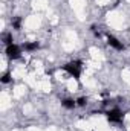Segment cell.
<instances>
[{
    "mask_svg": "<svg viewBox=\"0 0 130 131\" xmlns=\"http://www.w3.org/2000/svg\"><path fill=\"white\" fill-rule=\"evenodd\" d=\"M63 70H66L72 78L80 79V75L83 72V63L81 61H70V63L63 66Z\"/></svg>",
    "mask_w": 130,
    "mask_h": 131,
    "instance_id": "1",
    "label": "cell"
},
{
    "mask_svg": "<svg viewBox=\"0 0 130 131\" xmlns=\"http://www.w3.org/2000/svg\"><path fill=\"white\" fill-rule=\"evenodd\" d=\"M106 116H107L109 122H112V124H121L123 119H124V113H123L119 108H112V110H109V111L106 113Z\"/></svg>",
    "mask_w": 130,
    "mask_h": 131,
    "instance_id": "2",
    "label": "cell"
},
{
    "mask_svg": "<svg viewBox=\"0 0 130 131\" xmlns=\"http://www.w3.org/2000/svg\"><path fill=\"white\" fill-rule=\"evenodd\" d=\"M6 57L11 58V60H17L22 57V49L17 46V44H11V46H6Z\"/></svg>",
    "mask_w": 130,
    "mask_h": 131,
    "instance_id": "3",
    "label": "cell"
},
{
    "mask_svg": "<svg viewBox=\"0 0 130 131\" xmlns=\"http://www.w3.org/2000/svg\"><path fill=\"white\" fill-rule=\"evenodd\" d=\"M107 44L112 46V47L116 49V50H124V44H123L116 37H113V35H107Z\"/></svg>",
    "mask_w": 130,
    "mask_h": 131,
    "instance_id": "4",
    "label": "cell"
},
{
    "mask_svg": "<svg viewBox=\"0 0 130 131\" xmlns=\"http://www.w3.org/2000/svg\"><path fill=\"white\" fill-rule=\"evenodd\" d=\"M61 105H63L64 108H67V110H72V108L77 107V101H75V99H70V98H66V99L61 101Z\"/></svg>",
    "mask_w": 130,
    "mask_h": 131,
    "instance_id": "5",
    "label": "cell"
},
{
    "mask_svg": "<svg viewBox=\"0 0 130 131\" xmlns=\"http://www.w3.org/2000/svg\"><path fill=\"white\" fill-rule=\"evenodd\" d=\"M23 47H25V50H28V52H32V50H37V49L40 47V44H38L37 41H31V43H26Z\"/></svg>",
    "mask_w": 130,
    "mask_h": 131,
    "instance_id": "6",
    "label": "cell"
},
{
    "mask_svg": "<svg viewBox=\"0 0 130 131\" xmlns=\"http://www.w3.org/2000/svg\"><path fill=\"white\" fill-rule=\"evenodd\" d=\"M2 40H3V43L6 44V46H11V44H14L12 41V34H3V37H2Z\"/></svg>",
    "mask_w": 130,
    "mask_h": 131,
    "instance_id": "7",
    "label": "cell"
},
{
    "mask_svg": "<svg viewBox=\"0 0 130 131\" xmlns=\"http://www.w3.org/2000/svg\"><path fill=\"white\" fill-rule=\"evenodd\" d=\"M12 28L17 29V31L22 28V17H15V18L12 20Z\"/></svg>",
    "mask_w": 130,
    "mask_h": 131,
    "instance_id": "8",
    "label": "cell"
},
{
    "mask_svg": "<svg viewBox=\"0 0 130 131\" xmlns=\"http://www.w3.org/2000/svg\"><path fill=\"white\" fill-rule=\"evenodd\" d=\"M2 82H3V84H8V82H11V73H8V72H6V73L2 76Z\"/></svg>",
    "mask_w": 130,
    "mask_h": 131,
    "instance_id": "9",
    "label": "cell"
},
{
    "mask_svg": "<svg viewBox=\"0 0 130 131\" xmlns=\"http://www.w3.org/2000/svg\"><path fill=\"white\" fill-rule=\"evenodd\" d=\"M77 105H80V107L87 105V98H78L77 99Z\"/></svg>",
    "mask_w": 130,
    "mask_h": 131,
    "instance_id": "10",
    "label": "cell"
},
{
    "mask_svg": "<svg viewBox=\"0 0 130 131\" xmlns=\"http://www.w3.org/2000/svg\"><path fill=\"white\" fill-rule=\"evenodd\" d=\"M90 31L94 32L95 37H101V31H99V28H98V26H92V28H90Z\"/></svg>",
    "mask_w": 130,
    "mask_h": 131,
    "instance_id": "11",
    "label": "cell"
}]
</instances>
